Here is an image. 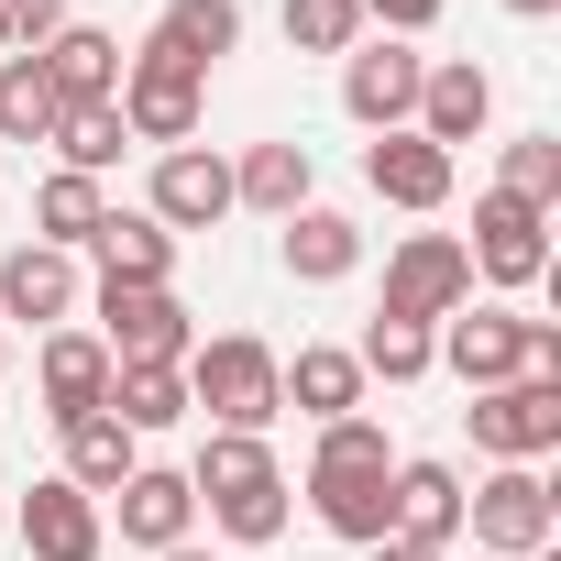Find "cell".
Here are the masks:
<instances>
[{"label": "cell", "mask_w": 561, "mask_h": 561, "mask_svg": "<svg viewBox=\"0 0 561 561\" xmlns=\"http://www.w3.org/2000/svg\"><path fill=\"white\" fill-rule=\"evenodd\" d=\"M122 133L133 144H154V154H176V144H198V111H209V78L198 67H176L165 45H144V56H122Z\"/></svg>", "instance_id": "5"}, {"label": "cell", "mask_w": 561, "mask_h": 561, "mask_svg": "<svg viewBox=\"0 0 561 561\" xmlns=\"http://www.w3.org/2000/svg\"><path fill=\"white\" fill-rule=\"evenodd\" d=\"M100 353L111 364H187L198 320L176 309V287H100Z\"/></svg>", "instance_id": "10"}, {"label": "cell", "mask_w": 561, "mask_h": 561, "mask_svg": "<svg viewBox=\"0 0 561 561\" xmlns=\"http://www.w3.org/2000/svg\"><path fill=\"white\" fill-rule=\"evenodd\" d=\"M495 187H506V198H528V209H561V133H517Z\"/></svg>", "instance_id": "32"}, {"label": "cell", "mask_w": 561, "mask_h": 561, "mask_svg": "<svg viewBox=\"0 0 561 561\" xmlns=\"http://www.w3.org/2000/svg\"><path fill=\"white\" fill-rule=\"evenodd\" d=\"M287 45L298 56H353L364 45V12H353V0H287Z\"/></svg>", "instance_id": "33"}, {"label": "cell", "mask_w": 561, "mask_h": 561, "mask_svg": "<svg viewBox=\"0 0 561 561\" xmlns=\"http://www.w3.org/2000/svg\"><path fill=\"white\" fill-rule=\"evenodd\" d=\"M397 462H386V430L375 419H331L320 430V451H309V506H320V528L331 539H397Z\"/></svg>", "instance_id": "1"}, {"label": "cell", "mask_w": 561, "mask_h": 561, "mask_svg": "<svg viewBox=\"0 0 561 561\" xmlns=\"http://www.w3.org/2000/svg\"><path fill=\"white\" fill-rule=\"evenodd\" d=\"M154 45L176 56V67H220L231 45H242V0H165V23H154Z\"/></svg>", "instance_id": "26"}, {"label": "cell", "mask_w": 561, "mask_h": 561, "mask_svg": "<svg viewBox=\"0 0 561 561\" xmlns=\"http://www.w3.org/2000/svg\"><path fill=\"white\" fill-rule=\"evenodd\" d=\"M0 56H12V0H0Z\"/></svg>", "instance_id": "38"}, {"label": "cell", "mask_w": 561, "mask_h": 561, "mask_svg": "<svg viewBox=\"0 0 561 561\" xmlns=\"http://www.w3.org/2000/svg\"><path fill=\"white\" fill-rule=\"evenodd\" d=\"M353 12H364L375 34H397V45H419V34H430V23L451 12V0H353Z\"/></svg>", "instance_id": "34"}, {"label": "cell", "mask_w": 561, "mask_h": 561, "mask_svg": "<svg viewBox=\"0 0 561 561\" xmlns=\"http://www.w3.org/2000/svg\"><path fill=\"white\" fill-rule=\"evenodd\" d=\"M111 517H122V539H133V550H176V539H187V517H198V495H187V473L133 462V473H122V495H111Z\"/></svg>", "instance_id": "20"}, {"label": "cell", "mask_w": 561, "mask_h": 561, "mask_svg": "<svg viewBox=\"0 0 561 561\" xmlns=\"http://www.w3.org/2000/svg\"><path fill=\"white\" fill-rule=\"evenodd\" d=\"M144 220H165V231H209V220H231V154H209V144H176V154H154Z\"/></svg>", "instance_id": "13"}, {"label": "cell", "mask_w": 561, "mask_h": 561, "mask_svg": "<svg viewBox=\"0 0 561 561\" xmlns=\"http://www.w3.org/2000/svg\"><path fill=\"white\" fill-rule=\"evenodd\" d=\"M309 144H253L242 165H231V209H264V220H287V209H309Z\"/></svg>", "instance_id": "24"}, {"label": "cell", "mask_w": 561, "mask_h": 561, "mask_svg": "<svg viewBox=\"0 0 561 561\" xmlns=\"http://www.w3.org/2000/svg\"><path fill=\"white\" fill-rule=\"evenodd\" d=\"M462 264L484 275V287H539V275H550V209L484 187V198H473V242H462Z\"/></svg>", "instance_id": "9"}, {"label": "cell", "mask_w": 561, "mask_h": 561, "mask_svg": "<svg viewBox=\"0 0 561 561\" xmlns=\"http://www.w3.org/2000/svg\"><path fill=\"white\" fill-rule=\"evenodd\" d=\"M187 495L220 517V539L264 550V539H287V473H275V451L253 430H209L198 462H187Z\"/></svg>", "instance_id": "2"}, {"label": "cell", "mask_w": 561, "mask_h": 561, "mask_svg": "<svg viewBox=\"0 0 561 561\" xmlns=\"http://www.w3.org/2000/svg\"><path fill=\"white\" fill-rule=\"evenodd\" d=\"M78 298H89V275H78V253H56V242H23V253H0V331H67L78 320Z\"/></svg>", "instance_id": "12"}, {"label": "cell", "mask_w": 561, "mask_h": 561, "mask_svg": "<svg viewBox=\"0 0 561 561\" xmlns=\"http://www.w3.org/2000/svg\"><path fill=\"white\" fill-rule=\"evenodd\" d=\"M122 144H133V133H122V111H67V122H56L67 176H111V165H122Z\"/></svg>", "instance_id": "31"}, {"label": "cell", "mask_w": 561, "mask_h": 561, "mask_svg": "<svg viewBox=\"0 0 561 561\" xmlns=\"http://www.w3.org/2000/svg\"><path fill=\"white\" fill-rule=\"evenodd\" d=\"M275 253H287V275H298V287H342V275L364 264V220L353 209H287V242H275Z\"/></svg>", "instance_id": "21"}, {"label": "cell", "mask_w": 561, "mask_h": 561, "mask_svg": "<svg viewBox=\"0 0 561 561\" xmlns=\"http://www.w3.org/2000/svg\"><path fill=\"white\" fill-rule=\"evenodd\" d=\"M462 528H473V550L528 561V550H550V539H561V495H550V473H539V462H495V473L462 495Z\"/></svg>", "instance_id": "6"}, {"label": "cell", "mask_w": 561, "mask_h": 561, "mask_svg": "<svg viewBox=\"0 0 561 561\" xmlns=\"http://www.w3.org/2000/svg\"><path fill=\"white\" fill-rule=\"evenodd\" d=\"M23 550H34V561H100V550H111L100 495H78L67 473H45V484L23 495Z\"/></svg>", "instance_id": "14"}, {"label": "cell", "mask_w": 561, "mask_h": 561, "mask_svg": "<svg viewBox=\"0 0 561 561\" xmlns=\"http://www.w3.org/2000/svg\"><path fill=\"white\" fill-rule=\"evenodd\" d=\"M451 309H473V264H462V242H451V231H408V242L386 253V309H375V320L440 331Z\"/></svg>", "instance_id": "7"}, {"label": "cell", "mask_w": 561, "mask_h": 561, "mask_svg": "<svg viewBox=\"0 0 561 561\" xmlns=\"http://www.w3.org/2000/svg\"><path fill=\"white\" fill-rule=\"evenodd\" d=\"M275 397H287L298 419H364V364L342 342H298V364H275Z\"/></svg>", "instance_id": "18"}, {"label": "cell", "mask_w": 561, "mask_h": 561, "mask_svg": "<svg viewBox=\"0 0 561 561\" xmlns=\"http://www.w3.org/2000/svg\"><path fill=\"white\" fill-rule=\"evenodd\" d=\"M484 122H495V78H484L473 56H451V67H430V78H419V111H408V133H419V144H440V154H451V144H473Z\"/></svg>", "instance_id": "15"}, {"label": "cell", "mask_w": 561, "mask_h": 561, "mask_svg": "<svg viewBox=\"0 0 561 561\" xmlns=\"http://www.w3.org/2000/svg\"><path fill=\"white\" fill-rule=\"evenodd\" d=\"M100 408H111L133 440H144V430H176V419H187V375H176V364H111V397H100Z\"/></svg>", "instance_id": "27"}, {"label": "cell", "mask_w": 561, "mask_h": 561, "mask_svg": "<svg viewBox=\"0 0 561 561\" xmlns=\"http://www.w3.org/2000/svg\"><path fill=\"white\" fill-rule=\"evenodd\" d=\"M154 561H209V550H187V539H176V550H154Z\"/></svg>", "instance_id": "37"}, {"label": "cell", "mask_w": 561, "mask_h": 561, "mask_svg": "<svg viewBox=\"0 0 561 561\" xmlns=\"http://www.w3.org/2000/svg\"><path fill=\"white\" fill-rule=\"evenodd\" d=\"M0 364H12V331H0Z\"/></svg>", "instance_id": "39"}, {"label": "cell", "mask_w": 561, "mask_h": 561, "mask_svg": "<svg viewBox=\"0 0 561 561\" xmlns=\"http://www.w3.org/2000/svg\"><path fill=\"white\" fill-rule=\"evenodd\" d=\"M89 253H100V287H165V275H176V231L144 220V209H111L89 231Z\"/></svg>", "instance_id": "22"}, {"label": "cell", "mask_w": 561, "mask_h": 561, "mask_svg": "<svg viewBox=\"0 0 561 561\" xmlns=\"http://www.w3.org/2000/svg\"><path fill=\"white\" fill-rule=\"evenodd\" d=\"M430 364H451L484 397V386H517V375H561V331L550 320H517V309H451L430 331Z\"/></svg>", "instance_id": "3"}, {"label": "cell", "mask_w": 561, "mask_h": 561, "mask_svg": "<svg viewBox=\"0 0 561 561\" xmlns=\"http://www.w3.org/2000/svg\"><path fill=\"white\" fill-rule=\"evenodd\" d=\"M506 12H517V23H550V12H561V0H506Z\"/></svg>", "instance_id": "36"}, {"label": "cell", "mask_w": 561, "mask_h": 561, "mask_svg": "<svg viewBox=\"0 0 561 561\" xmlns=\"http://www.w3.org/2000/svg\"><path fill=\"white\" fill-rule=\"evenodd\" d=\"M100 220H111V187H100V176H67V165H56V176L34 187V231H45L56 253H89Z\"/></svg>", "instance_id": "28"}, {"label": "cell", "mask_w": 561, "mask_h": 561, "mask_svg": "<svg viewBox=\"0 0 561 561\" xmlns=\"http://www.w3.org/2000/svg\"><path fill=\"white\" fill-rule=\"evenodd\" d=\"M375 561H440V550H419V539H375Z\"/></svg>", "instance_id": "35"}, {"label": "cell", "mask_w": 561, "mask_h": 561, "mask_svg": "<svg viewBox=\"0 0 561 561\" xmlns=\"http://www.w3.org/2000/svg\"><path fill=\"white\" fill-rule=\"evenodd\" d=\"M364 187H375L386 209H440V198H451V154L419 144V133H375V144H364Z\"/></svg>", "instance_id": "19"}, {"label": "cell", "mask_w": 561, "mask_h": 561, "mask_svg": "<svg viewBox=\"0 0 561 561\" xmlns=\"http://www.w3.org/2000/svg\"><path fill=\"white\" fill-rule=\"evenodd\" d=\"M353 364H364V386H419V375H430V331H408V320H375V331L353 342Z\"/></svg>", "instance_id": "30"}, {"label": "cell", "mask_w": 561, "mask_h": 561, "mask_svg": "<svg viewBox=\"0 0 561 561\" xmlns=\"http://www.w3.org/2000/svg\"><path fill=\"white\" fill-rule=\"evenodd\" d=\"M397 539H419V550H451L462 539V473L451 462H397Z\"/></svg>", "instance_id": "23"}, {"label": "cell", "mask_w": 561, "mask_h": 561, "mask_svg": "<svg viewBox=\"0 0 561 561\" xmlns=\"http://www.w3.org/2000/svg\"><path fill=\"white\" fill-rule=\"evenodd\" d=\"M144 462V440L111 419V408H89V419H67V484L78 495H122V473Z\"/></svg>", "instance_id": "25"}, {"label": "cell", "mask_w": 561, "mask_h": 561, "mask_svg": "<svg viewBox=\"0 0 561 561\" xmlns=\"http://www.w3.org/2000/svg\"><path fill=\"white\" fill-rule=\"evenodd\" d=\"M187 408H209V430H275V419H287V397H275V353L253 342V331H220V342H198L187 364Z\"/></svg>", "instance_id": "4"}, {"label": "cell", "mask_w": 561, "mask_h": 561, "mask_svg": "<svg viewBox=\"0 0 561 561\" xmlns=\"http://www.w3.org/2000/svg\"><path fill=\"white\" fill-rule=\"evenodd\" d=\"M56 122H67V100L45 89V67L0 56V144H56Z\"/></svg>", "instance_id": "29"}, {"label": "cell", "mask_w": 561, "mask_h": 561, "mask_svg": "<svg viewBox=\"0 0 561 561\" xmlns=\"http://www.w3.org/2000/svg\"><path fill=\"white\" fill-rule=\"evenodd\" d=\"M34 397H45L56 430L89 419V408L111 397V353H100V331H45V353H34Z\"/></svg>", "instance_id": "17"}, {"label": "cell", "mask_w": 561, "mask_h": 561, "mask_svg": "<svg viewBox=\"0 0 561 561\" xmlns=\"http://www.w3.org/2000/svg\"><path fill=\"white\" fill-rule=\"evenodd\" d=\"M419 78H430V56H419V45H397V34H375V45H353V56H342V111H353L364 133H408Z\"/></svg>", "instance_id": "11"}, {"label": "cell", "mask_w": 561, "mask_h": 561, "mask_svg": "<svg viewBox=\"0 0 561 561\" xmlns=\"http://www.w3.org/2000/svg\"><path fill=\"white\" fill-rule=\"evenodd\" d=\"M462 419H473V451H495V462H550V451H561V375L484 386Z\"/></svg>", "instance_id": "8"}, {"label": "cell", "mask_w": 561, "mask_h": 561, "mask_svg": "<svg viewBox=\"0 0 561 561\" xmlns=\"http://www.w3.org/2000/svg\"><path fill=\"white\" fill-rule=\"evenodd\" d=\"M34 67H45V89H56L67 111H111V100H122V45H111L100 23H67L56 45H34Z\"/></svg>", "instance_id": "16"}]
</instances>
